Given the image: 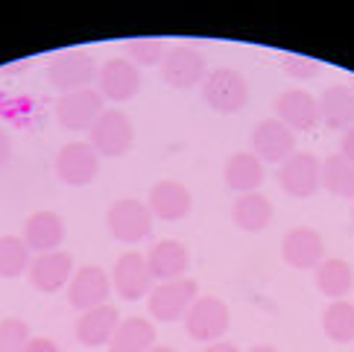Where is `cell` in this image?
<instances>
[{"mask_svg":"<svg viewBox=\"0 0 354 352\" xmlns=\"http://www.w3.org/2000/svg\"><path fill=\"white\" fill-rule=\"evenodd\" d=\"M103 97L97 88H82V91L62 94L56 103V121L62 123V130L68 132H85L91 130L97 118L103 115Z\"/></svg>","mask_w":354,"mask_h":352,"instance_id":"10","label":"cell"},{"mask_svg":"<svg viewBox=\"0 0 354 352\" xmlns=\"http://www.w3.org/2000/svg\"><path fill=\"white\" fill-rule=\"evenodd\" d=\"M275 118L290 132H310L319 123V100L305 88H287L275 100Z\"/></svg>","mask_w":354,"mask_h":352,"instance_id":"15","label":"cell"},{"mask_svg":"<svg viewBox=\"0 0 354 352\" xmlns=\"http://www.w3.org/2000/svg\"><path fill=\"white\" fill-rule=\"evenodd\" d=\"M316 288L319 294H325L328 299H346V294H351L354 288V270L351 264L343 258H325L319 267H316Z\"/></svg>","mask_w":354,"mask_h":352,"instance_id":"26","label":"cell"},{"mask_svg":"<svg viewBox=\"0 0 354 352\" xmlns=\"http://www.w3.org/2000/svg\"><path fill=\"white\" fill-rule=\"evenodd\" d=\"M281 258L293 270H316L325 261V241L310 226H296L281 241Z\"/></svg>","mask_w":354,"mask_h":352,"instance_id":"16","label":"cell"},{"mask_svg":"<svg viewBox=\"0 0 354 352\" xmlns=\"http://www.w3.org/2000/svg\"><path fill=\"white\" fill-rule=\"evenodd\" d=\"M351 220H354V209H351Z\"/></svg>","mask_w":354,"mask_h":352,"instance_id":"40","label":"cell"},{"mask_svg":"<svg viewBox=\"0 0 354 352\" xmlns=\"http://www.w3.org/2000/svg\"><path fill=\"white\" fill-rule=\"evenodd\" d=\"M322 188L334 197L354 200V165L339 153L322 159Z\"/></svg>","mask_w":354,"mask_h":352,"instance_id":"29","label":"cell"},{"mask_svg":"<svg viewBox=\"0 0 354 352\" xmlns=\"http://www.w3.org/2000/svg\"><path fill=\"white\" fill-rule=\"evenodd\" d=\"M32 249L18 235H0V279H18L30 270Z\"/></svg>","mask_w":354,"mask_h":352,"instance_id":"27","label":"cell"},{"mask_svg":"<svg viewBox=\"0 0 354 352\" xmlns=\"http://www.w3.org/2000/svg\"><path fill=\"white\" fill-rule=\"evenodd\" d=\"M147 264L156 282H173V279H182L187 267H191V253H187V247L182 241L164 238V241H156V247H149Z\"/></svg>","mask_w":354,"mask_h":352,"instance_id":"20","label":"cell"},{"mask_svg":"<svg viewBox=\"0 0 354 352\" xmlns=\"http://www.w3.org/2000/svg\"><path fill=\"white\" fill-rule=\"evenodd\" d=\"M167 56V44L164 39H132L126 42V59L132 62V65H144V68H153V65H161V59Z\"/></svg>","mask_w":354,"mask_h":352,"instance_id":"30","label":"cell"},{"mask_svg":"<svg viewBox=\"0 0 354 352\" xmlns=\"http://www.w3.org/2000/svg\"><path fill=\"white\" fill-rule=\"evenodd\" d=\"M202 352H240V349L232 341H214V344H208Z\"/></svg>","mask_w":354,"mask_h":352,"instance_id":"36","label":"cell"},{"mask_svg":"<svg viewBox=\"0 0 354 352\" xmlns=\"http://www.w3.org/2000/svg\"><path fill=\"white\" fill-rule=\"evenodd\" d=\"M199 297V285L194 279H173V282H158L147 297V308L158 323H176L185 320L187 308L196 303Z\"/></svg>","mask_w":354,"mask_h":352,"instance_id":"4","label":"cell"},{"mask_svg":"<svg viewBox=\"0 0 354 352\" xmlns=\"http://www.w3.org/2000/svg\"><path fill=\"white\" fill-rule=\"evenodd\" d=\"M106 226L109 235L120 244H141L144 238H149L153 232V211L144 200L135 197H123L115 200L106 211Z\"/></svg>","mask_w":354,"mask_h":352,"instance_id":"2","label":"cell"},{"mask_svg":"<svg viewBox=\"0 0 354 352\" xmlns=\"http://www.w3.org/2000/svg\"><path fill=\"white\" fill-rule=\"evenodd\" d=\"M65 235H68V226H65V220H62V215H56V211H35V215L27 218L24 232H21L24 244H27L35 256L62 249Z\"/></svg>","mask_w":354,"mask_h":352,"instance_id":"18","label":"cell"},{"mask_svg":"<svg viewBox=\"0 0 354 352\" xmlns=\"http://www.w3.org/2000/svg\"><path fill=\"white\" fill-rule=\"evenodd\" d=\"M278 185L281 191L296 197V200H308L319 191L322 185V161L313 153H305V150H296L290 159H284L278 165Z\"/></svg>","mask_w":354,"mask_h":352,"instance_id":"7","label":"cell"},{"mask_svg":"<svg viewBox=\"0 0 354 352\" xmlns=\"http://www.w3.org/2000/svg\"><path fill=\"white\" fill-rule=\"evenodd\" d=\"M97 91L111 103H126L141 91V73L129 59H109L97 71Z\"/></svg>","mask_w":354,"mask_h":352,"instance_id":"14","label":"cell"},{"mask_svg":"<svg viewBox=\"0 0 354 352\" xmlns=\"http://www.w3.org/2000/svg\"><path fill=\"white\" fill-rule=\"evenodd\" d=\"M252 153H255L263 165H281L284 159L296 153V132H290L278 118L261 121L252 130Z\"/></svg>","mask_w":354,"mask_h":352,"instance_id":"13","label":"cell"},{"mask_svg":"<svg viewBox=\"0 0 354 352\" xmlns=\"http://www.w3.org/2000/svg\"><path fill=\"white\" fill-rule=\"evenodd\" d=\"M225 185L232 188L237 194H252L258 191L267 179V173H263V161L255 156V153H234L229 161H225Z\"/></svg>","mask_w":354,"mask_h":352,"instance_id":"24","label":"cell"},{"mask_svg":"<svg viewBox=\"0 0 354 352\" xmlns=\"http://www.w3.org/2000/svg\"><path fill=\"white\" fill-rule=\"evenodd\" d=\"M322 332L334 344H351L354 341V303L348 299H334L322 311Z\"/></svg>","mask_w":354,"mask_h":352,"instance_id":"28","label":"cell"},{"mask_svg":"<svg viewBox=\"0 0 354 352\" xmlns=\"http://www.w3.org/2000/svg\"><path fill=\"white\" fill-rule=\"evenodd\" d=\"M319 121L339 132L354 127V91L348 85H328L319 94Z\"/></svg>","mask_w":354,"mask_h":352,"instance_id":"22","label":"cell"},{"mask_svg":"<svg viewBox=\"0 0 354 352\" xmlns=\"http://www.w3.org/2000/svg\"><path fill=\"white\" fill-rule=\"evenodd\" d=\"M12 150H15V147H12V135L0 127V168H6L12 161Z\"/></svg>","mask_w":354,"mask_h":352,"instance_id":"34","label":"cell"},{"mask_svg":"<svg viewBox=\"0 0 354 352\" xmlns=\"http://www.w3.org/2000/svg\"><path fill=\"white\" fill-rule=\"evenodd\" d=\"M202 100L220 115H237L249 103V82L234 68H214L202 82Z\"/></svg>","mask_w":354,"mask_h":352,"instance_id":"3","label":"cell"},{"mask_svg":"<svg viewBox=\"0 0 354 352\" xmlns=\"http://www.w3.org/2000/svg\"><path fill=\"white\" fill-rule=\"evenodd\" d=\"M109 294H111V279L103 267L97 264H88V267L73 270L71 282H68V303L82 311H91L109 303Z\"/></svg>","mask_w":354,"mask_h":352,"instance_id":"12","label":"cell"},{"mask_svg":"<svg viewBox=\"0 0 354 352\" xmlns=\"http://www.w3.org/2000/svg\"><path fill=\"white\" fill-rule=\"evenodd\" d=\"M281 68L287 71V77L293 80H313L319 73V62L310 56H299V53H284L281 56Z\"/></svg>","mask_w":354,"mask_h":352,"instance_id":"32","label":"cell"},{"mask_svg":"<svg viewBox=\"0 0 354 352\" xmlns=\"http://www.w3.org/2000/svg\"><path fill=\"white\" fill-rule=\"evenodd\" d=\"M100 173V153L88 141H71L56 153V176L65 185H91Z\"/></svg>","mask_w":354,"mask_h":352,"instance_id":"11","label":"cell"},{"mask_svg":"<svg viewBox=\"0 0 354 352\" xmlns=\"http://www.w3.org/2000/svg\"><path fill=\"white\" fill-rule=\"evenodd\" d=\"M97 59L91 50H82V47H71V50H62L50 59L47 65V80L50 85L62 94H71V91H82V88H91V82H97Z\"/></svg>","mask_w":354,"mask_h":352,"instance_id":"1","label":"cell"},{"mask_svg":"<svg viewBox=\"0 0 354 352\" xmlns=\"http://www.w3.org/2000/svg\"><path fill=\"white\" fill-rule=\"evenodd\" d=\"M30 282L35 291L41 294H56L62 288H68L71 276H73V256L68 249H53V253H41L35 256L30 264Z\"/></svg>","mask_w":354,"mask_h":352,"instance_id":"17","label":"cell"},{"mask_svg":"<svg viewBox=\"0 0 354 352\" xmlns=\"http://www.w3.org/2000/svg\"><path fill=\"white\" fill-rule=\"evenodd\" d=\"M120 326V311L115 306H100L91 311H82L77 317V326H73V335L77 341L88 349H97V346H106L111 337H115Z\"/></svg>","mask_w":354,"mask_h":352,"instance_id":"19","label":"cell"},{"mask_svg":"<svg viewBox=\"0 0 354 352\" xmlns=\"http://www.w3.org/2000/svg\"><path fill=\"white\" fill-rule=\"evenodd\" d=\"M351 91H354V77H351Z\"/></svg>","mask_w":354,"mask_h":352,"instance_id":"39","label":"cell"},{"mask_svg":"<svg viewBox=\"0 0 354 352\" xmlns=\"http://www.w3.org/2000/svg\"><path fill=\"white\" fill-rule=\"evenodd\" d=\"M156 323L147 317L120 320L115 337L109 341V352H149L156 346Z\"/></svg>","mask_w":354,"mask_h":352,"instance_id":"25","label":"cell"},{"mask_svg":"<svg viewBox=\"0 0 354 352\" xmlns=\"http://www.w3.org/2000/svg\"><path fill=\"white\" fill-rule=\"evenodd\" d=\"M232 326V311L220 297H196V303L185 314V329L194 341H223Z\"/></svg>","mask_w":354,"mask_h":352,"instance_id":"6","label":"cell"},{"mask_svg":"<svg viewBox=\"0 0 354 352\" xmlns=\"http://www.w3.org/2000/svg\"><path fill=\"white\" fill-rule=\"evenodd\" d=\"M161 77H164V82H167L170 88L187 91V88L205 82V77H208L205 56H202L199 50L191 47V44L170 47L167 56L161 59Z\"/></svg>","mask_w":354,"mask_h":352,"instance_id":"9","label":"cell"},{"mask_svg":"<svg viewBox=\"0 0 354 352\" xmlns=\"http://www.w3.org/2000/svg\"><path fill=\"white\" fill-rule=\"evenodd\" d=\"M30 326L21 317H3L0 320V352H27L30 344Z\"/></svg>","mask_w":354,"mask_h":352,"instance_id":"31","label":"cell"},{"mask_svg":"<svg viewBox=\"0 0 354 352\" xmlns=\"http://www.w3.org/2000/svg\"><path fill=\"white\" fill-rule=\"evenodd\" d=\"M147 206H149V211H153V218L173 223V220H182V218L191 215L194 197L182 182L161 179V182H156L153 188H149Z\"/></svg>","mask_w":354,"mask_h":352,"instance_id":"21","label":"cell"},{"mask_svg":"<svg viewBox=\"0 0 354 352\" xmlns=\"http://www.w3.org/2000/svg\"><path fill=\"white\" fill-rule=\"evenodd\" d=\"M153 273H149V264H147V256L144 253H123L115 267H111V288H115V294L126 303H138V299L149 297L153 291Z\"/></svg>","mask_w":354,"mask_h":352,"instance_id":"8","label":"cell"},{"mask_svg":"<svg viewBox=\"0 0 354 352\" xmlns=\"http://www.w3.org/2000/svg\"><path fill=\"white\" fill-rule=\"evenodd\" d=\"M272 203L261 191L240 194L232 206V223L240 232H263L272 223Z\"/></svg>","mask_w":354,"mask_h":352,"instance_id":"23","label":"cell"},{"mask_svg":"<svg viewBox=\"0 0 354 352\" xmlns=\"http://www.w3.org/2000/svg\"><path fill=\"white\" fill-rule=\"evenodd\" d=\"M339 156H343L346 161H351V165H354V127L339 135Z\"/></svg>","mask_w":354,"mask_h":352,"instance_id":"33","label":"cell"},{"mask_svg":"<svg viewBox=\"0 0 354 352\" xmlns=\"http://www.w3.org/2000/svg\"><path fill=\"white\" fill-rule=\"evenodd\" d=\"M249 352H278L275 346H270V344H258V346H252Z\"/></svg>","mask_w":354,"mask_h":352,"instance_id":"37","label":"cell"},{"mask_svg":"<svg viewBox=\"0 0 354 352\" xmlns=\"http://www.w3.org/2000/svg\"><path fill=\"white\" fill-rule=\"evenodd\" d=\"M27 352H59V346L53 337H30Z\"/></svg>","mask_w":354,"mask_h":352,"instance_id":"35","label":"cell"},{"mask_svg":"<svg viewBox=\"0 0 354 352\" xmlns=\"http://www.w3.org/2000/svg\"><path fill=\"white\" fill-rule=\"evenodd\" d=\"M132 141H135L132 118L120 109H106L103 115L97 118L94 127L88 130V144H91L100 156H109V159L129 153Z\"/></svg>","mask_w":354,"mask_h":352,"instance_id":"5","label":"cell"},{"mask_svg":"<svg viewBox=\"0 0 354 352\" xmlns=\"http://www.w3.org/2000/svg\"><path fill=\"white\" fill-rule=\"evenodd\" d=\"M149 352H176V349H173V346H158V344H156V346L149 349Z\"/></svg>","mask_w":354,"mask_h":352,"instance_id":"38","label":"cell"}]
</instances>
